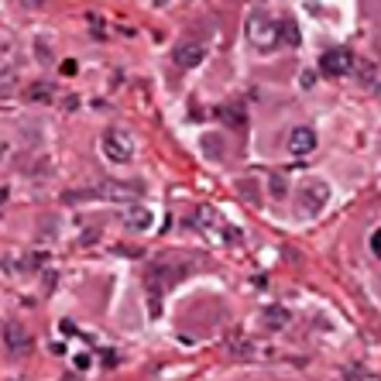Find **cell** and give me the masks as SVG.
I'll return each instance as SVG.
<instances>
[{
  "instance_id": "cell-1",
  "label": "cell",
  "mask_w": 381,
  "mask_h": 381,
  "mask_svg": "<svg viewBox=\"0 0 381 381\" xmlns=\"http://www.w3.org/2000/svg\"><path fill=\"white\" fill-rule=\"evenodd\" d=\"M248 41H251V48H258V52H271L282 41L278 21H271L265 11H254L248 18Z\"/></svg>"
},
{
  "instance_id": "cell-2",
  "label": "cell",
  "mask_w": 381,
  "mask_h": 381,
  "mask_svg": "<svg viewBox=\"0 0 381 381\" xmlns=\"http://www.w3.org/2000/svg\"><path fill=\"white\" fill-rule=\"evenodd\" d=\"M103 155H107V162H114V165H124V162H131L134 158V137L127 131H114L103 134Z\"/></svg>"
},
{
  "instance_id": "cell-3",
  "label": "cell",
  "mask_w": 381,
  "mask_h": 381,
  "mask_svg": "<svg viewBox=\"0 0 381 381\" xmlns=\"http://www.w3.org/2000/svg\"><path fill=\"white\" fill-rule=\"evenodd\" d=\"M354 66H357V58L350 56L347 48H330V52H323V58H320V73L323 76H350L354 73Z\"/></svg>"
},
{
  "instance_id": "cell-4",
  "label": "cell",
  "mask_w": 381,
  "mask_h": 381,
  "mask_svg": "<svg viewBox=\"0 0 381 381\" xmlns=\"http://www.w3.org/2000/svg\"><path fill=\"white\" fill-rule=\"evenodd\" d=\"M299 196H303V203H299V210H303L306 216H316V213H323V207H326V203H330V186L316 179V182H306V186H303V192H299Z\"/></svg>"
},
{
  "instance_id": "cell-5",
  "label": "cell",
  "mask_w": 381,
  "mask_h": 381,
  "mask_svg": "<svg viewBox=\"0 0 381 381\" xmlns=\"http://www.w3.org/2000/svg\"><path fill=\"white\" fill-rule=\"evenodd\" d=\"M203 58H207V41H182V45H175V52H172V62H175L179 69H196Z\"/></svg>"
},
{
  "instance_id": "cell-6",
  "label": "cell",
  "mask_w": 381,
  "mask_h": 381,
  "mask_svg": "<svg viewBox=\"0 0 381 381\" xmlns=\"http://www.w3.org/2000/svg\"><path fill=\"white\" fill-rule=\"evenodd\" d=\"M316 152V131L313 127H292L288 134V155L303 158V155H313Z\"/></svg>"
},
{
  "instance_id": "cell-7",
  "label": "cell",
  "mask_w": 381,
  "mask_h": 381,
  "mask_svg": "<svg viewBox=\"0 0 381 381\" xmlns=\"http://www.w3.org/2000/svg\"><path fill=\"white\" fill-rule=\"evenodd\" d=\"M4 343H7V350H11V354H28V350L35 347L31 333H28V330H21V326H11V330L4 333Z\"/></svg>"
},
{
  "instance_id": "cell-8",
  "label": "cell",
  "mask_w": 381,
  "mask_h": 381,
  "mask_svg": "<svg viewBox=\"0 0 381 381\" xmlns=\"http://www.w3.org/2000/svg\"><path fill=\"white\" fill-rule=\"evenodd\" d=\"M288 45H299V28H296V21L292 18H282V31H278Z\"/></svg>"
},
{
  "instance_id": "cell-9",
  "label": "cell",
  "mask_w": 381,
  "mask_h": 381,
  "mask_svg": "<svg viewBox=\"0 0 381 381\" xmlns=\"http://www.w3.org/2000/svg\"><path fill=\"white\" fill-rule=\"evenodd\" d=\"M148 220H152V213L148 210H134L131 216H127V224H131L134 230H148Z\"/></svg>"
},
{
  "instance_id": "cell-10",
  "label": "cell",
  "mask_w": 381,
  "mask_h": 381,
  "mask_svg": "<svg viewBox=\"0 0 381 381\" xmlns=\"http://www.w3.org/2000/svg\"><path fill=\"white\" fill-rule=\"evenodd\" d=\"M265 323L268 326H286L288 323V313H286V309H268V313H265Z\"/></svg>"
},
{
  "instance_id": "cell-11",
  "label": "cell",
  "mask_w": 381,
  "mask_h": 381,
  "mask_svg": "<svg viewBox=\"0 0 381 381\" xmlns=\"http://www.w3.org/2000/svg\"><path fill=\"white\" fill-rule=\"evenodd\" d=\"M367 248L375 251V258H381V227L371 234V241H367Z\"/></svg>"
},
{
  "instance_id": "cell-12",
  "label": "cell",
  "mask_w": 381,
  "mask_h": 381,
  "mask_svg": "<svg viewBox=\"0 0 381 381\" xmlns=\"http://www.w3.org/2000/svg\"><path fill=\"white\" fill-rule=\"evenodd\" d=\"M367 381H378V378H367Z\"/></svg>"
},
{
  "instance_id": "cell-13",
  "label": "cell",
  "mask_w": 381,
  "mask_h": 381,
  "mask_svg": "<svg viewBox=\"0 0 381 381\" xmlns=\"http://www.w3.org/2000/svg\"><path fill=\"white\" fill-rule=\"evenodd\" d=\"M258 4H261V0H258Z\"/></svg>"
}]
</instances>
